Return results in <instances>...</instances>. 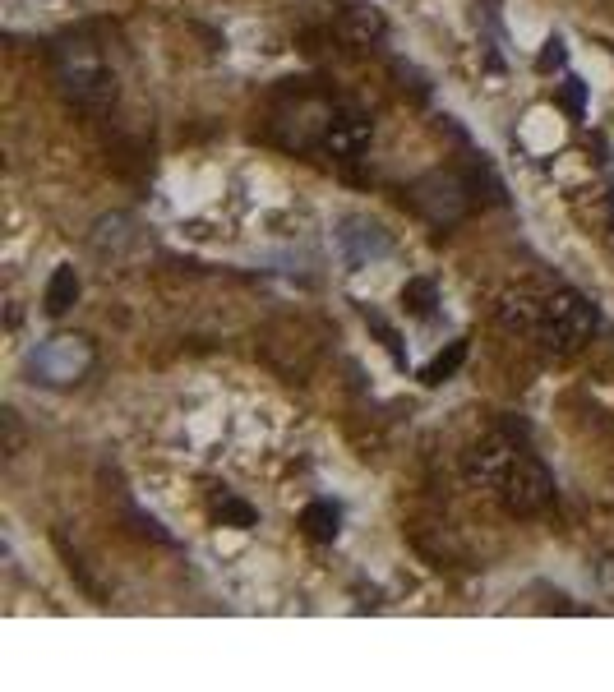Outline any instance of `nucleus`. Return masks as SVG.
<instances>
[{
    "label": "nucleus",
    "instance_id": "nucleus-1",
    "mask_svg": "<svg viewBox=\"0 0 614 692\" xmlns=\"http://www.w3.org/2000/svg\"><path fill=\"white\" fill-rule=\"evenodd\" d=\"M462 476L485 490L508 517H541L554 503V476L536 453H527L508 430H485L462 453Z\"/></svg>",
    "mask_w": 614,
    "mask_h": 692
},
{
    "label": "nucleus",
    "instance_id": "nucleus-2",
    "mask_svg": "<svg viewBox=\"0 0 614 692\" xmlns=\"http://www.w3.org/2000/svg\"><path fill=\"white\" fill-rule=\"evenodd\" d=\"M596 305H591L582 291L573 287H550L541 296V323H536V333L531 342L550 351V356H578L582 346L596 337Z\"/></svg>",
    "mask_w": 614,
    "mask_h": 692
},
{
    "label": "nucleus",
    "instance_id": "nucleus-3",
    "mask_svg": "<svg viewBox=\"0 0 614 692\" xmlns=\"http://www.w3.org/2000/svg\"><path fill=\"white\" fill-rule=\"evenodd\" d=\"M319 148H324L333 162H356V157L370 148V120H365L361 111H328Z\"/></svg>",
    "mask_w": 614,
    "mask_h": 692
},
{
    "label": "nucleus",
    "instance_id": "nucleus-4",
    "mask_svg": "<svg viewBox=\"0 0 614 692\" xmlns=\"http://www.w3.org/2000/svg\"><path fill=\"white\" fill-rule=\"evenodd\" d=\"M301 526H305V536L319 540V545H333L342 531V513H338V503H328V499H314L310 508L301 513Z\"/></svg>",
    "mask_w": 614,
    "mask_h": 692
},
{
    "label": "nucleus",
    "instance_id": "nucleus-5",
    "mask_svg": "<svg viewBox=\"0 0 614 692\" xmlns=\"http://www.w3.org/2000/svg\"><path fill=\"white\" fill-rule=\"evenodd\" d=\"M79 300V277H74V268H56L51 273V282H47V314H65Z\"/></svg>",
    "mask_w": 614,
    "mask_h": 692
},
{
    "label": "nucleus",
    "instance_id": "nucleus-6",
    "mask_svg": "<svg viewBox=\"0 0 614 692\" xmlns=\"http://www.w3.org/2000/svg\"><path fill=\"white\" fill-rule=\"evenodd\" d=\"M462 360H467V342H448V351H439V356L430 360L421 370V383H430V388H439L444 379H453V370H458Z\"/></svg>",
    "mask_w": 614,
    "mask_h": 692
},
{
    "label": "nucleus",
    "instance_id": "nucleus-7",
    "mask_svg": "<svg viewBox=\"0 0 614 692\" xmlns=\"http://www.w3.org/2000/svg\"><path fill=\"white\" fill-rule=\"evenodd\" d=\"M402 305H407V314H416V319H434L439 291H434V282H425V277H411L407 287H402Z\"/></svg>",
    "mask_w": 614,
    "mask_h": 692
},
{
    "label": "nucleus",
    "instance_id": "nucleus-8",
    "mask_svg": "<svg viewBox=\"0 0 614 692\" xmlns=\"http://www.w3.org/2000/svg\"><path fill=\"white\" fill-rule=\"evenodd\" d=\"M217 517H222V522H231V526H241V531H250V526H254V508H250V503H241V499H231V494H222V503H217Z\"/></svg>",
    "mask_w": 614,
    "mask_h": 692
},
{
    "label": "nucleus",
    "instance_id": "nucleus-9",
    "mask_svg": "<svg viewBox=\"0 0 614 692\" xmlns=\"http://www.w3.org/2000/svg\"><path fill=\"white\" fill-rule=\"evenodd\" d=\"M564 107L573 111V116H582V84H578V79H568V84H564Z\"/></svg>",
    "mask_w": 614,
    "mask_h": 692
},
{
    "label": "nucleus",
    "instance_id": "nucleus-10",
    "mask_svg": "<svg viewBox=\"0 0 614 692\" xmlns=\"http://www.w3.org/2000/svg\"><path fill=\"white\" fill-rule=\"evenodd\" d=\"M564 60V42L554 37V42H545V56H541V70H550V65H559Z\"/></svg>",
    "mask_w": 614,
    "mask_h": 692
},
{
    "label": "nucleus",
    "instance_id": "nucleus-11",
    "mask_svg": "<svg viewBox=\"0 0 614 692\" xmlns=\"http://www.w3.org/2000/svg\"><path fill=\"white\" fill-rule=\"evenodd\" d=\"M610 240H614V222H610Z\"/></svg>",
    "mask_w": 614,
    "mask_h": 692
}]
</instances>
